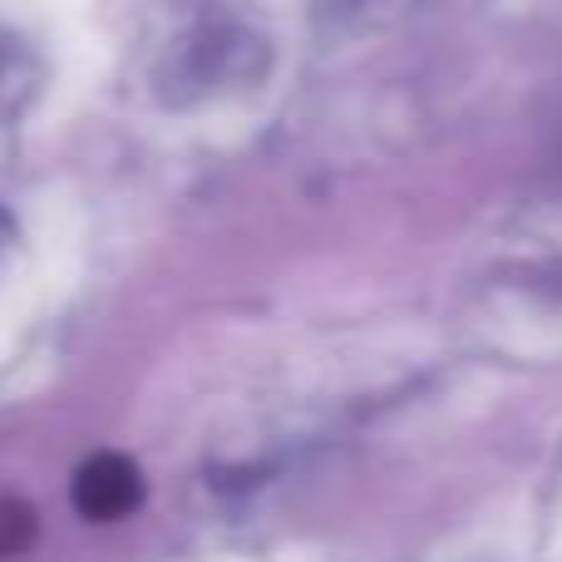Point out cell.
Here are the masks:
<instances>
[{
    "label": "cell",
    "instance_id": "cell-1",
    "mask_svg": "<svg viewBox=\"0 0 562 562\" xmlns=\"http://www.w3.org/2000/svg\"><path fill=\"white\" fill-rule=\"evenodd\" d=\"M138 494H144V484H138L134 464H128L124 454H94L75 479L79 508H85L89 518H99V524H104V518H124L128 508L138 504Z\"/></svg>",
    "mask_w": 562,
    "mask_h": 562
}]
</instances>
